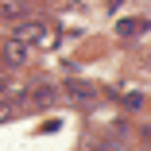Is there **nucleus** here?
I'll return each instance as SVG.
<instances>
[{"label": "nucleus", "instance_id": "nucleus-9", "mask_svg": "<svg viewBox=\"0 0 151 151\" xmlns=\"http://www.w3.org/2000/svg\"><path fill=\"white\" fill-rule=\"evenodd\" d=\"M120 4H124V0H109V12H112V8H120Z\"/></svg>", "mask_w": 151, "mask_h": 151}, {"label": "nucleus", "instance_id": "nucleus-1", "mask_svg": "<svg viewBox=\"0 0 151 151\" xmlns=\"http://www.w3.org/2000/svg\"><path fill=\"white\" fill-rule=\"evenodd\" d=\"M16 39L27 43V47H31V43H35V47H50V43H54V35L47 31V23H27V19L16 23Z\"/></svg>", "mask_w": 151, "mask_h": 151}, {"label": "nucleus", "instance_id": "nucleus-3", "mask_svg": "<svg viewBox=\"0 0 151 151\" xmlns=\"http://www.w3.org/2000/svg\"><path fill=\"white\" fill-rule=\"evenodd\" d=\"M23 16H27L23 0H0V19H4V23H19Z\"/></svg>", "mask_w": 151, "mask_h": 151}, {"label": "nucleus", "instance_id": "nucleus-7", "mask_svg": "<svg viewBox=\"0 0 151 151\" xmlns=\"http://www.w3.org/2000/svg\"><path fill=\"white\" fill-rule=\"evenodd\" d=\"M12 116H16V105L0 97V124H4V120H12Z\"/></svg>", "mask_w": 151, "mask_h": 151}, {"label": "nucleus", "instance_id": "nucleus-10", "mask_svg": "<svg viewBox=\"0 0 151 151\" xmlns=\"http://www.w3.org/2000/svg\"><path fill=\"white\" fill-rule=\"evenodd\" d=\"M97 151H116V147H97Z\"/></svg>", "mask_w": 151, "mask_h": 151}, {"label": "nucleus", "instance_id": "nucleus-4", "mask_svg": "<svg viewBox=\"0 0 151 151\" xmlns=\"http://www.w3.org/2000/svg\"><path fill=\"white\" fill-rule=\"evenodd\" d=\"M4 62H8V66H23V62H27V43L8 39V43H4Z\"/></svg>", "mask_w": 151, "mask_h": 151}, {"label": "nucleus", "instance_id": "nucleus-8", "mask_svg": "<svg viewBox=\"0 0 151 151\" xmlns=\"http://www.w3.org/2000/svg\"><path fill=\"white\" fill-rule=\"evenodd\" d=\"M124 105H128V109H143V93H128Z\"/></svg>", "mask_w": 151, "mask_h": 151}, {"label": "nucleus", "instance_id": "nucleus-2", "mask_svg": "<svg viewBox=\"0 0 151 151\" xmlns=\"http://www.w3.org/2000/svg\"><path fill=\"white\" fill-rule=\"evenodd\" d=\"M62 89H66V97H70L74 105H93V101H97V89L89 85V81H78V78H70Z\"/></svg>", "mask_w": 151, "mask_h": 151}, {"label": "nucleus", "instance_id": "nucleus-5", "mask_svg": "<svg viewBox=\"0 0 151 151\" xmlns=\"http://www.w3.org/2000/svg\"><path fill=\"white\" fill-rule=\"evenodd\" d=\"M54 93H58L54 85H39L35 93H31V101H23V109H43V105H50V101H54Z\"/></svg>", "mask_w": 151, "mask_h": 151}, {"label": "nucleus", "instance_id": "nucleus-6", "mask_svg": "<svg viewBox=\"0 0 151 151\" xmlns=\"http://www.w3.org/2000/svg\"><path fill=\"white\" fill-rule=\"evenodd\" d=\"M116 31L124 35V39H128V35H136V31H139V19H120V27H116Z\"/></svg>", "mask_w": 151, "mask_h": 151}]
</instances>
